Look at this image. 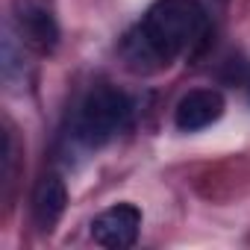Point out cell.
Instances as JSON below:
<instances>
[{
  "label": "cell",
  "instance_id": "7a4b0ae2",
  "mask_svg": "<svg viewBox=\"0 0 250 250\" xmlns=\"http://www.w3.org/2000/svg\"><path fill=\"white\" fill-rule=\"evenodd\" d=\"M136 100L118 85H94L77 106L71 142L80 150H100L133 127Z\"/></svg>",
  "mask_w": 250,
  "mask_h": 250
},
{
  "label": "cell",
  "instance_id": "ba28073f",
  "mask_svg": "<svg viewBox=\"0 0 250 250\" xmlns=\"http://www.w3.org/2000/svg\"><path fill=\"white\" fill-rule=\"evenodd\" d=\"M247 91H250V77H247Z\"/></svg>",
  "mask_w": 250,
  "mask_h": 250
},
{
  "label": "cell",
  "instance_id": "6da1fadb",
  "mask_svg": "<svg viewBox=\"0 0 250 250\" xmlns=\"http://www.w3.org/2000/svg\"><path fill=\"white\" fill-rule=\"evenodd\" d=\"M212 42V21L200 0H153L124 33L118 56L130 74L153 77L180 59L200 56Z\"/></svg>",
  "mask_w": 250,
  "mask_h": 250
},
{
  "label": "cell",
  "instance_id": "3957f363",
  "mask_svg": "<svg viewBox=\"0 0 250 250\" xmlns=\"http://www.w3.org/2000/svg\"><path fill=\"white\" fill-rule=\"evenodd\" d=\"M6 27L36 56H44V53H50L59 44V27H56L53 15L44 6H39V3H24L21 0V3L15 6V12L9 15Z\"/></svg>",
  "mask_w": 250,
  "mask_h": 250
},
{
  "label": "cell",
  "instance_id": "8992f818",
  "mask_svg": "<svg viewBox=\"0 0 250 250\" xmlns=\"http://www.w3.org/2000/svg\"><path fill=\"white\" fill-rule=\"evenodd\" d=\"M68 209V188L62 183L59 174H44L36 188H33V200H30V212H33V224L42 232H50L59 218Z\"/></svg>",
  "mask_w": 250,
  "mask_h": 250
},
{
  "label": "cell",
  "instance_id": "5b68a950",
  "mask_svg": "<svg viewBox=\"0 0 250 250\" xmlns=\"http://www.w3.org/2000/svg\"><path fill=\"white\" fill-rule=\"evenodd\" d=\"M227 100L218 88H191L174 106V127L180 133H200L221 121Z\"/></svg>",
  "mask_w": 250,
  "mask_h": 250
},
{
  "label": "cell",
  "instance_id": "277c9868",
  "mask_svg": "<svg viewBox=\"0 0 250 250\" xmlns=\"http://www.w3.org/2000/svg\"><path fill=\"white\" fill-rule=\"evenodd\" d=\"M142 209L136 203H115L91 221V238L109 250H127L139 241Z\"/></svg>",
  "mask_w": 250,
  "mask_h": 250
},
{
  "label": "cell",
  "instance_id": "52a82bcc",
  "mask_svg": "<svg viewBox=\"0 0 250 250\" xmlns=\"http://www.w3.org/2000/svg\"><path fill=\"white\" fill-rule=\"evenodd\" d=\"M30 50L21 44V39L6 27L3 30V83L9 91H24L30 83V65H27Z\"/></svg>",
  "mask_w": 250,
  "mask_h": 250
}]
</instances>
